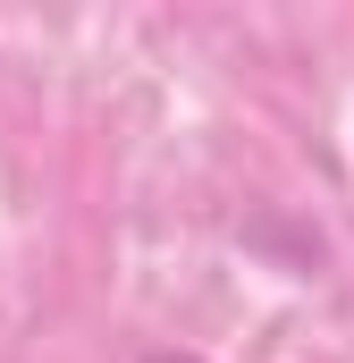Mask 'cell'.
<instances>
[{
  "mask_svg": "<svg viewBox=\"0 0 354 363\" xmlns=\"http://www.w3.org/2000/svg\"><path fill=\"white\" fill-rule=\"evenodd\" d=\"M144 363H202V355H144Z\"/></svg>",
  "mask_w": 354,
  "mask_h": 363,
  "instance_id": "6da1fadb",
  "label": "cell"
}]
</instances>
